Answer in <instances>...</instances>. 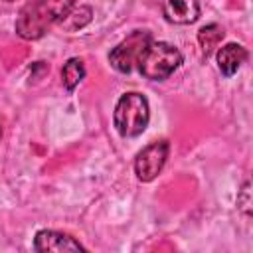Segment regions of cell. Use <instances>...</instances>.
<instances>
[{
	"label": "cell",
	"instance_id": "cell-1",
	"mask_svg": "<svg viewBox=\"0 0 253 253\" xmlns=\"http://www.w3.org/2000/svg\"><path fill=\"white\" fill-rule=\"evenodd\" d=\"M75 6V0H32L16 18V34L24 40H40L51 26L59 24Z\"/></svg>",
	"mask_w": 253,
	"mask_h": 253
},
{
	"label": "cell",
	"instance_id": "cell-10",
	"mask_svg": "<svg viewBox=\"0 0 253 253\" xmlns=\"http://www.w3.org/2000/svg\"><path fill=\"white\" fill-rule=\"evenodd\" d=\"M83 77H85V67H83V61L77 57H71L61 69V81L69 93L83 81Z\"/></svg>",
	"mask_w": 253,
	"mask_h": 253
},
{
	"label": "cell",
	"instance_id": "cell-4",
	"mask_svg": "<svg viewBox=\"0 0 253 253\" xmlns=\"http://www.w3.org/2000/svg\"><path fill=\"white\" fill-rule=\"evenodd\" d=\"M152 42V34L148 30H134L128 34L119 45H115L109 53V63L119 73H130L136 65L148 43Z\"/></svg>",
	"mask_w": 253,
	"mask_h": 253
},
{
	"label": "cell",
	"instance_id": "cell-6",
	"mask_svg": "<svg viewBox=\"0 0 253 253\" xmlns=\"http://www.w3.org/2000/svg\"><path fill=\"white\" fill-rule=\"evenodd\" d=\"M34 249L47 253V251H55V253H63V251H85V247L71 235L61 233V231H53V229H40L34 237Z\"/></svg>",
	"mask_w": 253,
	"mask_h": 253
},
{
	"label": "cell",
	"instance_id": "cell-11",
	"mask_svg": "<svg viewBox=\"0 0 253 253\" xmlns=\"http://www.w3.org/2000/svg\"><path fill=\"white\" fill-rule=\"evenodd\" d=\"M91 14H93V10H91L89 6H79V8L73 6L71 12H69L59 24H61L63 30H67V32H75V30H79V28H83L85 24L91 22Z\"/></svg>",
	"mask_w": 253,
	"mask_h": 253
},
{
	"label": "cell",
	"instance_id": "cell-9",
	"mask_svg": "<svg viewBox=\"0 0 253 253\" xmlns=\"http://www.w3.org/2000/svg\"><path fill=\"white\" fill-rule=\"evenodd\" d=\"M225 32L219 24H208L204 26L200 32H198V42H200V47H202V53L204 55H210L213 51V47H217V43L223 40Z\"/></svg>",
	"mask_w": 253,
	"mask_h": 253
},
{
	"label": "cell",
	"instance_id": "cell-2",
	"mask_svg": "<svg viewBox=\"0 0 253 253\" xmlns=\"http://www.w3.org/2000/svg\"><path fill=\"white\" fill-rule=\"evenodd\" d=\"M148 121H150V107H148V99L142 93L130 91L121 95L113 113V123L121 136L132 138L142 134L148 126Z\"/></svg>",
	"mask_w": 253,
	"mask_h": 253
},
{
	"label": "cell",
	"instance_id": "cell-7",
	"mask_svg": "<svg viewBox=\"0 0 253 253\" xmlns=\"http://www.w3.org/2000/svg\"><path fill=\"white\" fill-rule=\"evenodd\" d=\"M160 8L170 24L186 26V24H194L200 18L198 0H160Z\"/></svg>",
	"mask_w": 253,
	"mask_h": 253
},
{
	"label": "cell",
	"instance_id": "cell-5",
	"mask_svg": "<svg viewBox=\"0 0 253 253\" xmlns=\"http://www.w3.org/2000/svg\"><path fill=\"white\" fill-rule=\"evenodd\" d=\"M168 152H170V144L164 138L154 140L148 146H144L134 158V174H136V178L140 182H152L160 174V170L164 168Z\"/></svg>",
	"mask_w": 253,
	"mask_h": 253
},
{
	"label": "cell",
	"instance_id": "cell-8",
	"mask_svg": "<svg viewBox=\"0 0 253 253\" xmlns=\"http://www.w3.org/2000/svg\"><path fill=\"white\" fill-rule=\"evenodd\" d=\"M217 67L223 77H233L247 61V49L241 43H225L217 49Z\"/></svg>",
	"mask_w": 253,
	"mask_h": 253
},
{
	"label": "cell",
	"instance_id": "cell-3",
	"mask_svg": "<svg viewBox=\"0 0 253 253\" xmlns=\"http://www.w3.org/2000/svg\"><path fill=\"white\" fill-rule=\"evenodd\" d=\"M184 57L178 47L168 42H150L144 53L138 59V71L150 81H164L168 79L180 65Z\"/></svg>",
	"mask_w": 253,
	"mask_h": 253
}]
</instances>
